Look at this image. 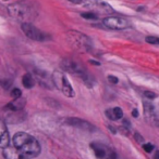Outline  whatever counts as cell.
<instances>
[{
  "mask_svg": "<svg viewBox=\"0 0 159 159\" xmlns=\"http://www.w3.org/2000/svg\"><path fill=\"white\" fill-rule=\"evenodd\" d=\"M13 144L15 148H18L29 158L36 157L40 153V145L38 141L25 132H18L13 136Z\"/></svg>",
  "mask_w": 159,
  "mask_h": 159,
  "instance_id": "6da1fadb",
  "label": "cell"
},
{
  "mask_svg": "<svg viewBox=\"0 0 159 159\" xmlns=\"http://www.w3.org/2000/svg\"><path fill=\"white\" fill-rule=\"evenodd\" d=\"M60 66H61V68L63 71L81 77L83 79V81L85 82L88 87H92V86H93L90 76L87 74L86 68L84 67L83 64L81 63L79 60H76L74 57H65V59H63V60L61 61Z\"/></svg>",
  "mask_w": 159,
  "mask_h": 159,
  "instance_id": "7a4b0ae2",
  "label": "cell"
},
{
  "mask_svg": "<svg viewBox=\"0 0 159 159\" xmlns=\"http://www.w3.org/2000/svg\"><path fill=\"white\" fill-rule=\"evenodd\" d=\"M67 40L74 49L86 52L92 47V41L85 34L80 33L77 30H69L65 34Z\"/></svg>",
  "mask_w": 159,
  "mask_h": 159,
  "instance_id": "3957f363",
  "label": "cell"
},
{
  "mask_svg": "<svg viewBox=\"0 0 159 159\" xmlns=\"http://www.w3.org/2000/svg\"><path fill=\"white\" fill-rule=\"evenodd\" d=\"M52 82L56 86V88L59 89L60 91L68 98H73L74 96V91L70 85L68 78L61 71H54L52 74Z\"/></svg>",
  "mask_w": 159,
  "mask_h": 159,
  "instance_id": "277c9868",
  "label": "cell"
},
{
  "mask_svg": "<svg viewBox=\"0 0 159 159\" xmlns=\"http://www.w3.org/2000/svg\"><path fill=\"white\" fill-rule=\"evenodd\" d=\"M22 30L29 39L36 40V41H44L47 38V36L45 35L42 30H39L34 25L29 24V23H23L22 24Z\"/></svg>",
  "mask_w": 159,
  "mask_h": 159,
  "instance_id": "5b68a950",
  "label": "cell"
},
{
  "mask_svg": "<svg viewBox=\"0 0 159 159\" xmlns=\"http://www.w3.org/2000/svg\"><path fill=\"white\" fill-rule=\"evenodd\" d=\"M104 25L109 29H115V30H120L124 29L129 26V23L125 18H119V16H107L102 21Z\"/></svg>",
  "mask_w": 159,
  "mask_h": 159,
  "instance_id": "8992f818",
  "label": "cell"
},
{
  "mask_svg": "<svg viewBox=\"0 0 159 159\" xmlns=\"http://www.w3.org/2000/svg\"><path fill=\"white\" fill-rule=\"evenodd\" d=\"M90 147L94 149L95 155L99 159H115L117 157V155L112 152L111 149L101 144L92 143V144H90Z\"/></svg>",
  "mask_w": 159,
  "mask_h": 159,
  "instance_id": "52a82bcc",
  "label": "cell"
},
{
  "mask_svg": "<svg viewBox=\"0 0 159 159\" xmlns=\"http://www.w3.org/2000/svg\"><path fill=\"white\" fill-rule=\"evenodd\" d=\"M86 6L90 9H94V11L101 13V14H109L113 12L112 8L108 4H106L101 0H88Z\"/></svg>",
  "mask_w": 159,
  "mask_h": 159,
  "instance_id": "ba28073f",
  "label": "cell"
},
{
  "mask_svg": "<svg viewBox=\"0 0 159 159\" xmlns=\"http://www.w3.org/2000/svg\"><path fill=\"white\" fill-rule=\"evenodd\" d=\"M65 124H70V126H72V127L82 129V130H85V131L96 130V128L92 124H90V122H87V121L85 120H82V119H79V118H68V119L65 120Z\"/></svg>",
  "mask_w": 159,
  "mask_h": 159,
  "instance_id": "9c48e42d",
  "label": "cell"
},
{
  "mask_svg": "<svg viewBox=\"0 0 159 159\" xmlns=\"http://www.w3.org/2000/svg\"><path fill=\"white\" fill-rule=\"evenodd\" d=\"M4 156L6 159H29V157L22 154L18 148L9 147V146L4 148Z\"/></svg>",
  "mask_w": 159,
  "mask_h": 159,
  "instance_id": "30bf717a",
  "label": "cell"
},
{
  "mask_svg": "<svg viewBox=\"0 0 159 159\" xmlns=\"http://www.w3.org/2000/svg\"><path fill=\"white\" fill-rule=\"evenodd\" d=\"M10 12L11 14L15 16V18H27L29 15V9L24 6H21V4H14V6H12L10 7Z\"/></svg>",
  "mask_w": 159,
  "mask_h": 159,
  "instance_id": "8fae6325",
  "label": "cell"
},
{
  "mask_svg": "<svg viewBox=\"0 0 159 159\" xmlns=\"http://www.w3.org/2000/svg\"><path fill=\"white\" fill-rule=\"evenodd\" d=\"M9 133H8L7 127L4 121L0 119V147L6 148L9 146Z\"/></svg>",
  "mask_w": 159,
  "mask_h": 159,
  "instance_id": "7c38bea8",
  "label": "cell"
},
{
  "mask_svg": "<svg viewBox=\"0 0 159 159\" xmlns=\"http://www.w3.org/2000/svg\"><path fill=\"white\" fill-rule=\"evenodd\" d=\"M106 116L111 120H118L123 117V112L120 107H115V108L106 110Z\"/></svg>",
  "mask_w": 159,
  "mask_h": 159,
  "instance_id": "4fadbf2b",
  "label": "cell"
},
{
  "mask_svg": "<svg viewBox=\"0 0 159 159\" xmlns=\"http://www.w3.org/2000/svg\"><path fill=\"white\" fill-rule=\"evenodd\" d=\"M24 105H25V100L19 98V99H14L13 102L9 103L7 105V108L12 112H18V110H21L24 107Z\"/></svg>",
  "mask_w": 159,
  "mask_h": 159,
  "instance_id": "5bb4252c",
  "label": "cell"
},
{
  "mask_svg": "<svg viewBox=\"0 0 159 159\" xmlns=\"http://www.w3.org/2000/svg\"><path fill=\"white\" fill-rule=\"evenodd\" d=\"M22 83H23V86H24L26 89H31L35 85V80H34L32 75L27 73V74H25L23 76V78H22Z\"/></svg>",
  "mask_w": 159,
  "mask_h": 159,
  "instance_id": "9a60e30c",
  "label": "cell"
},
{
  "mask_svg": "<svg viewBox=\"0 0 159 159\" xmlns=\"http://www.w3.org/2000/svg\"><path fill=\"white\" fill-rule=\"evenodd\" d=\"M81 16L85 20H97V14L94 13V12H84L81 14Z\"/></svg>",
  "mask_w": 159,
  "mask_h": 159,
  "instance_id": "2e32d148",
  "label": "cell"
},
{
  "mask_svg": "<svg viewBox=\"0 0 159 159\" xmlns=\"http://www.w3.org/2000/svg\"><path fill=\"white\" fill-rule=\"evenodd\" d=\"M145 40H146V42L150 43V45H157V46H159V38L158 37L147 36V37L145 38Z\"/></svg>",
  "mask_w": 159,
  "mask_h": 159,
  "instance_id": "e0dca14e",
  "label": "cell"
},
{
  "mask_svg": "<svg viewBox=\"0 0 159 159\" xmlns=\"http://www.w3.org/2000/svg\"><path fill=\"white\" fill-rule=\"evenodd\" d=\"M21 95H22V92L20 89L14 88L11 91V96H12L13 99H19V98H21Z\"/></svg>",
  "mask_w": 159,
  "mask_h": 159,
  "instance_id": "ac0fdd59",
  "label": "cell"
},
{
  "mask_svg": "<svg viewBox=\"0 0 159 159\" xmlns=\"http://www.w3.org/2000/svg\"><path fill=\"white\" fill-rule=\"evenodd\" d=\"M144 96H146L147 99L149 100H153V99H155L156 96H157V94L156 93H154V92L152 91H145L144 92Z\"/></svg>",
  "mask_w": 159,
  "mask_h": 159,
  "instance_id": "d6986e66",
  "label": "cell"
},
{
  "mask_svg": "<svg viewBox=\"0 0 159 159\" xmlns=\"http://www.w3.org/2000/svg\"><path fill=\"white\" fill-rule=\"evenodd\" d=\"M143 148L146 153H152L153 149H154V146H153L150 143H147V144H144L143 145Z\"/></svg>",
  "mask_w": 159,
  "mask_h": 159,
  "instance_id": "ffe728a7",
  "label": "cell"
},
{
  "mask_svg": "<svg viewBox=\"0 0 159 159\" xmlns=\"http://www.w3.org/2000/svg\"><path fill=\"white\" fill-rule=\"evenodd\" d=\"M108 80L111 82V83H113V85H116V83L119 82V79L117 77H115V76H108Z\"/></svg>",
  "mask_w": 159,
  "mask_h": 159,
  "instance_id": "44dd1931",
  "label": "cell"
},
{
  "mask_svg": "<svg viewBox=\"0 0 159 159\" xmlns=\"http://www.w3.org/2000/svg\"><path fill=\"white\" fill-rule=\"evenodd\" d=\"M134 138H135V140H136V141H138L140 144H143V142H144V139L142 138V136L138 134V132H136V133H134Z\"/></svg>",
  "mask_w": 159,
  "mask_h": 159,
  "instance_id": "7402d4cb",
  "label": "cell"
},
{
  "mask_svg": "<svg viewBox=\"0 0 159 159\" xmlns=\"http://www.w3.org/2000/svg\"><path fill=\"white\" fill-rule=\"evenodd\" d=\"M70 2H72V4H81L83 2V0H68Z\"/></svg>",
  "mask_w": 159,
  "mask_h": 159,
  "instance_id": "603a6c76",
  "label": "cell"
},
{
  "mask_svg": "<svg viewBox=\"0 0 159 159\" xmlns=\"http://www.w3.org/2000/svg\"><path fill=\"white\" fill-rule=\"evenodd\" d=\"M132 115H133L134 117H138V110H134L133 112H132Z\"/></svg>",
  "mask_w": 159,
  "mask_h": 159,
  "instance_id": "cb8c5ba5",
  "label": "cell"
},
{
  "mask_svg": "<svg viewBox=\"0 0 159 159\" xmlns=\"http://www.w3.org/2000/svg\"><path fill=\"white\" fill-rule=\"evenodd\" d=\"M90 64H94V65H100L99 64V62H96V61H90Z\"/></svg>",
  "mask_w": 159,
  "mask_h": 159,
  "instance_id": "d4e9b609",
  "label": "cell"
},
{
  "mask_svg": "<svg viewBox=\"0 0 159 159\" xmlns=\"http://www.w3.org/2000/svg\"><path fill=\"white\" fill-rule=\"evenodd\" d=\"M155 159H159V152H156L155 153V157H154Z\"/></svg>",
  "mask_w": 159,
  "mask_h": 159,
  "instance_id": "484cf974",
  "label": "cell"
},
{
  "mask_svg": "<svg viewBox=\"0 0 159 159\" xmlns=\"http://www.w3.org/2000/svg\"><path fill=\"white\" fill-rule=\"evenodd\" d=\"M115 159H118V158H117V157H116V158H115Z\"/></svg>",
  "mask_w": 159,
  "mask_h": 159,
  "instance_id": "4316f807",
  "label": "cell"
},
{
  "mask_svg": "<svg viewBox=\"0 0 159 159\" xmlns=\"http://www.w3.org/2000/svg\"><path fill=\"white\" fill-rule=\"evenodd\" d=\"M4 1H7V0H4Z\"/></svg>",
  "mask_w": 159,
  "mask_h": 159,
  "instance_id": "83f0119b",
  "label": "cell"
}]
</instances>
